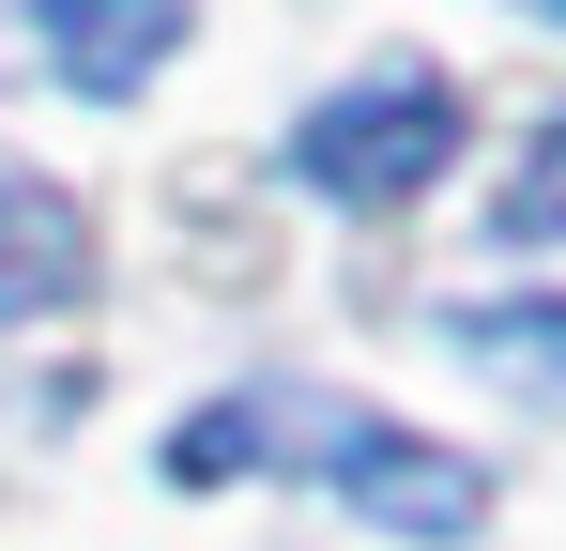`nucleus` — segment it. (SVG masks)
I'll list each match as a JSON object with an SVG mask.
<instances>
[{
  "mask_svg": "<svg viewBox=\"0 0 566 551\" xmlns=\"http://www.w3.org/2000/svg\"><path fill=\"white\" fill-rule=\"evenodd\" d=\"M444 353L521 398H566V306H444Z\"/></svg>",
  "mask_w": 566,
  "mask_h": 551,
  "instance_id": "39448f33",
  "label": "nucleus"
},
{
  "mask_svg": "<svg viewBox=\"0 0 566 551\" xmlns=\"http://www.w3.org/2000/svg\"><path fill=\"white\" fill-rule=\"evenodd\" d=\"M93 291V215L46 169H0V322H46Z\"/></svg>",
  "mask_w": 566,
  "mask_h": 551,
  "instance_id": "7ed1b4c3",
  "label": "nucleus"
},
{
  "mask_svg": "<svg viewBox=\"0 0 566 551\" xmlns=\"http://www.w3.org/2000/svg\"><path fill=\"white\" fill-rule=\"evenodd\" d=\"M521 15H566V0H521Z\"/></svg>",
  "mask_w": 566,
  "mask_h": 551,
  "instance_id": "0eeeda50",
  "label": "nucleus"
},
{
  "mask_svg": "<svg viewBox=\"0 0 566 551\" xmlns=\"http://www.w3.org/2000/svg\"><path fill=\"white\" fill-rule=\"evenodd\" d=\"M490 230H505V246H566V123L505 169V215H490Z\"/></svg>",
  "mask_w": 566,
  "mask_h": 551,
  "instance_id": "423d86ee",
  "label": "nucleus"
},
{
  "mask_svg": "<svg viewBox=\"0 0 566 551\" xmlns=\"http://www.w3.org/2000/svg\"><path fill=\"white\" fill-rule=\"evenodd\" d=\"M199 0H31V31H46V62H62V92H138L169 46H185Z\"/></svg>",
  "mask_w": 566,
  "mask_h": 551,
  "instance_id": "20e7f679",
  "label": "nucleus"
},
{
  "mask_svg": "<svg viewBox=\"0 0 566 551\" xmlns=\"http://www.w3.org/2000/svg\"><path fill=\"white\" fill-rule=\"evenodd\" d=\"M230 475H322L337 506H368L382 537H474L490 521V475L444 459L429 429H398L368 398H322V383H245V398H199L169 429V490H230Z\"/></svg>",
  "mask_w": 566,
  "mask_h": 551,
  "instance_id": "f257e3e1",
  "label": "nucleus"
},
{
  "mask_svg": "<svg viewBox=\"0 0 566 551\" xmlns=\"http://www.w3.org/2000/svg\"><path fill=\"white\" fill-rule=\"evenodd\" d=\"M460 92L429 77V62H382V77L322 92L306 123H291V184H322L337 215H398V199H429V184L460 169Z\"/></svg>",
  "mask_w": 566,
  "mask_h": 551,
  "instance_id": "f03ea898",
  "label": "nucleus"
}]
</instances>
